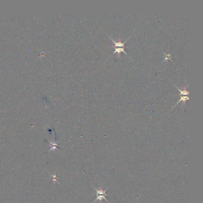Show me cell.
Wrapping results in <instances>:
<instances>
[{"label": "cell", "mask_w": 203, "mask_h": 203, "mask_svg": "<svg viewBox=\"0 0 203 203\" xmlns=\"http://www.w3.org/2000/svg\"><path fill=\"white\" fill-rule=\"evenodd\" d=\"M94 188V190L97 191V199L94 201V203L95 201H97V200H102V199H105L108 203H109L108 199H107L106 198H105V196L107 195V194H106V191L107 190H105L104 191V190H98L96 188Z\"/></svg>", "instance_id": "6da1fadb"}, {"label": "cell", "mask_w": 203, "mask_h": 203, "mask_svg": "<svg viewBox=\"0 0 203 203\" xmlns=\"http://www.w3.org/2000/svg\"><path fill=\"white\" fill-rule=\"evenodd\" d=\"M131 37H132V36H130V37H129V38L128 39L126 40V41H125V42H121V38H120V36H119V42H116L115 41H114V40L113 39V38H112L110 37V36H109V38H110V39L112 40V41H113V43H114V48H125V45L126 42L127 41H128V40L130 39V38Z\"/></svg>", "instance_id": "7a4b0ae2"}, {"label": "cell", "mask_w": 203, "mask_h": 203, "mask_svg": "<svg viewBox=\"0 0 203 203\" xmlns=\"http://www.w3.org/2000/svg\"><path fill=\"white\" fill-rule=\"evenodd\" d=\"M174 86H175V87H176V88H177V89H178V91H179L180 92V95L181 96H188L189 95V92L187 91V88H188V86H186L184 88V89L183 90H181V89H179V88H178V87L177 86L175 85V84H173Z\"/></svg>", "instance_id": "3957f363"}, {"label": "cell", "mask_w": 203, "mask_h": 203, "mask_svg": "<svg viewBox=\"0 0 203 203\" xmlns=\"http://www.w3.org/2000/svg\"><path fill=\"white\" fill-rule=\"evenodd\" d=\"M121 52H124L125 54L128 55V54L125 51V48H115V51L113 52V54H114L116 53H117L118 56L120 57Z\"/></svg>", "instance_id": "277c9868"}, {"label": "cell", "mask_w": 203, "mask_h": 203, "mask_svg": "<svg viewBox=\"0 0 203 203\" xmlns=\"http://www.w3.org/2000/svg\"><path fill=\"white\" fill-rule=\"evenodd\" d=\"M188 100H189V97H188V96H181V98H180L179 100L178 101V102H177V103H176V104H175V105H174V106L172 108V109L173 108L175 107L176 106V105H177V104H178L180 102H181V101H183V103H184V104H185H185H186V101H188Z\"/></svg>", "instance_id": "5b68a950"}, {"label": "cell", "mask_w": 203, "mask_h": 203, "mask_svg": "<svg viewBox=\"0 0 203 203\" xmlns=\"http://www.w3.org/2000/svg\"><path fill=\"white\" fill-rule=\"evenodd\" d=\"M164 54L165 55V57H164V60L163 62L165 60H170L171 61L173 62V61L172 60V54H165L164 52H163Z\"/></svg>", "instance_id": "8992f818"}, {"label": "cell", "mask_w": 203, "mask_h": 203, "mask_svg": "<svg viewBox=\"0 0 203 203\" xmlns=\"http://www.w3.org/2000/svg\"><path fill=\"white\" fill-rule=\"evenodd\" d=\"M50 144H51V148L50 149V151H52V150H54L56 148L58 149V147H57V145H58V144H54V143H50Z\"/></svg>", "instance_id": "52a82bcc"}, {"label": "cell", "mask_w": 203, "mask_h": 203, "mask_svg": "<svg viewBox=\"0 0 203 203\" xmlns=\"http://www.w3.org/2000/svg\"><path fill=\"white\" fill-rule=\"evenodd\" d=\"M52 177V181H57V182H58V178L57 177V176H56V175H54V176H51Z\"/></svg>", "instance_id": "ba28073f"}]
</instances>
